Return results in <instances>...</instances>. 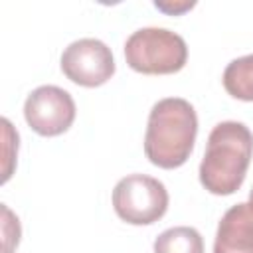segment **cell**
I'll return each instance as SVG.
<instances>
[{"label":"cell","instance_id":"cell-2","mask_svg":"<svg viewBox=\"0 0 253 253\" xmlns=\"http://www.w3.org/2000/svg\"><path fill=\"white\" fill-rule=\"evenodd\" d=\"M198 115L182 97H166L154 103L144 132V154L158 168L182 166L196 142Z\"/></svg>","mask_w":253,"mask_h":253},{"label":"cell","instance_id":"cell-10","mask_svg":"<svg viewBox=\"0 0 253 253\" xmlns=\"http://www.w3.org/2000/svg\"><path fill=\"white\" fill-rule=\"evenodd\" d=\"M154 6L158 8V10H162V12H168V14H182V12H186V10H190V8H194L196 6V2H180V4H172V2H154Z\"/></svg>","mask_w":253,"mask_h":253},{"label":"cell","instance_id":"cell-6","mask_svg":"<svg viewBox=\"0 0 253 253\" xmlns=\"http://www.w3.org/2000/svg\"><path fill=\"white\" fill-rule=\"evenodd\" d=\"M26 123L42 136H57L75 121L73 97L57 85H42L34 89L24 103Z\"/></svg>","mask_w":253,"mask_h":253},{"label":"cell","instance_id":"cell-9","mask_svg":"<svg viewBox=\"0 0 253 253\" xmlns=\"http://www.w3.org/2000/svg\"><path fill=\"white\" fill-rule=\"evenodd\" d=\"M221 79L231 97L239 101H253V53L229 61Z\"/></svg>","mask_w":253,"mask_h":253},{"label":"cell","instance_id":"cell-1","mask_svg":"<svg viewBox=\"0 0 253 253\" xmlns=\"http://www.w3.org/2000/svg\"><path fill=\"white\" fill-rule=\"evenodd\" d=\"M253 158V132L239 121L217 123L200 162V182L215 196L237 192Z\"/></svg>","mask_w":253,"mask_h":253},{"label":"cell","instance_id":"cell-11","mask_svg":"<svg viewBox=\"0 0 253 253\" xmlns=\"http://www.w3.org/2000/svg\"><path fill=\"white\" fill-rule=\"evenodd\" d=\"M249 204L253 206V188H251V192H249Z\"/></svg>","mask_w":253,"mask_h":253},{"label":"cell","instance_id":"cell-5","mask_svg":"<svg viewBox=\"0 0 253 253\" xmlns=\"http://www.w3.org/2000/svg\"><path fill=\"white\" fill-rule=\"evenodd\" d=\"M61 71L81 87H99L115 73L113 51L97 38L75 40L61 53Z\"/></svg>","mask_w":253,"mask_h":253},{"label":"cell","instance_id":"cell-7","mask_svg":"<svg viewBox=\"0 0 253 253\" xmlns=\"http://www.w3.org/2000/svg\"><path fill=\"white\" fill-rule=\"evenodd\" d=\"M213 253H253V206H231L215 231Z\"/></svg>","mask_w":253,"mask_h":253},{"label":"cell","instance_id":"cell-8","mask_svg":"<svg viewBox=\"0 0 253 253\" xmlns=\"http://www.w3.org/2000/svg\"><path fill=\"white\" fill-rule=\"evenodd\" d=\"M154 253H204V239L196 227H170L154 239Z\"/></svg>","mask_w":253,"mask_h":253},{"label":"cell","instance_id":"cell-3","mask_svg":"<svg viewBox=\"0 0 253 253\" xmlns=\"http://www.w3.org/2000/svg\"><path fill=\"white\" fill-rule=\"evenodd\" d=\"M125 59L144 75L176 73L186 65L188 45L180 34L166 28H140L126 38Z\"/></svg>","mask_w":253,"mask_h":253},{"label":"cell","instance_id":"cell-4","mask_svg":"<svg viewBox=\"0 0 253 253\" xmlns=\"http://www.w3.org/2000/svg\"><path fill=\"white\" fill-rule=\"evenodd\" d=\"M113 208L117 215L130 225H150L168 210L166 186L146 174H128L113 190Z\"/></svg>","mask_w":253,"mask_h":253}]
</instances>
